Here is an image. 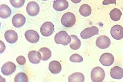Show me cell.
<instances>
[{"mask_svg":"<svg viewBox=\"0 0 123 82\" xmlns=\"http://www.w3.org/2000/svg\"><path fill=\"white\" fill-rule=\"evenodd\" d=\"M116 0H104L103 2V4L104 5H108L110 4H113L116 5Z\"/></svg>","mask_w":123,"mask_h":82,"instance_id":"obj_28","label":"cell"},{"mask_svg":"<svg viewBox=\"0 0 123 82\" xmlns=\"http://www.w3.org/2000/svg\"><path fill=\"white\" fill-rule=\"evenodd\" d=\"M69 7V3L66 0H55L53 4V8L57 11H62Z\"/></svg>","mask_w":123,"mask_h":82,"instance_id":"obj_13","label":"cell"},{"mask_svg":"<svg viewBox=\"0 0 123 82\" xmlns=\"http://www.w3.org/2000/svg\"><path fill=\"white\" fill-rule=\"evenodd\" d=\"M122 15V12L119 9L115 8L112 10L110 13L111 18L114 21H117L120 20Z\"/></svg>","mask_w":123,"mask_h":82,"instance_id":"obj_23","label":"cell"},{"mask_svg":"<svg viewBox=\"0 0 123 82\" xmlns=\"http://www.w3.org/2000/svg\"><path fill=\"white\" fill-rule=\"evenodd\" d=\"M16 70L15 64L11 62H8L3 65L1 68L2 73L6 76H9L13 74Z\"/></svg>","mask_w":123,"mask_h":82,"instance_id":"obj_6","label":"cell"},{"mask_svg":"<svg viewBox=\"0 0 123 82\" xmlns=\"http://www.w3.org/2000/svg\"><path fill=\"white\" fill-rule=\"evenodd\" d=\"M16 61L17 63L20 65L24 66L26 63V59L25 57L23 56H19L17 57Z\"/></svg>","mask_w":123,"mask_h":82,"instance_id":"obj_27","label":"cell"},{"mask_svg":"<svg viewBox=\"0 0 123 82\" xmlns=\"http://www.w3.org/2000/svg\"><path fill=\"white\" fill-rule=\"evenodd\" d=\"M43 0V1H46V0Z\"/></svg>","mask_w":123,"mask_h":82,"instance_id":"obj_30","label":"cell"},{"mask_svg":"<svg viewBox=\"0 0 123 82\" xmlns=\"http://www.w3.org/2000/svg\"><path fill=\"white\" fill-rule=\"evenodd\" d=\"M69 60L71 62L74 63H80L83 60V58L79 54H74L70 57Z\"/></svg>","mask_w":123,"mask_h":82,"instance_id":"obj_26","label":"cell"},{"mask_svg":"<svg viewBox=\"0 0 123 82\" xmlns=\"http://www.w3.org/2000/svg\"><path fill=\"white\" fill-rule=\"evenodd\" d=\"M14 81L15 82H28V77L24 73L21 72L16 75Z\"/></svg>","mask_w":123,"mask_h":82,"instance_id":"obj_24","label":"cell"},{"mask_svg":"<svg viewBox=\"0 0 123 82\" xmlns=\"http://www.w3.org/2000/svg\"><path fill=\"white\" fill-rule=\"evenodd\" d=\"M105 77L104 70L100 67H96L91 71V78L92 82H102Z\"/></svg>","mask_w":123,"mask_h":82,"instance_id":"obj_2","label":"cell"},{"mask_svg":"<svg viewBox=\"0 0 123 82\" xmlns=\"http://www.w3.org/2000/svg\"><path fill=\"white\" fill-rule=\"evenodd\" d=\"M54 29V25L52 22L46 21L41 27V33L43 36L48 37L53 34Z\"/></svg>","mask_w":123,"mask_h":82,"instance_id":"obj_4","label":"cell"},{"mask_svg":"<svg viewBox=\"0 0 123 82\" xmlns=\"http://www.w3.org/2000/svg\"><path fill=\"white\" fill-rule=\"evenodd\" d=\"M99 29L97 27L93 26L91 27L86 28L80 33V36L84 39L90 38L94 35H98Z\"/></svg>","mask_w":123,"mask_h":82,"instance_id":"obj_5","label":"cell"},{"mask_svg":"<svg viewBox=\"0 0 123 82\" xmlns=\"http://www.w3.org/2000/svg\"><path fill=\"white\" fill-rule=\"evenodd\" d=\"M111 34L115 40H121L123 38V27L118 24L114 26L111 29Z\"/></svg>","mask_w":123,"mask_h":82,"instance_id":"obj_9","label":"cell"},{"mask_svg":"<svg viewBox=\"0 0 123 82\" xmlns=\"http://www.w3.org/2000/svg\"><path fill=\"white\" fill-rule=\"evenodd\" d=\"M26 10L28 15L35 17L39 14L40 7L37 3L35 1H31L27 5Z\"/></svg>","mask_w":123,"mask_h":82,"instance_id":"obj_8","label":"cell"},{"mask_svg":"<svg viewBox=\"0 0 123 82\" xmlns=\"http://www.w3.org/2000/svg\"><path fill=\"white\" fill-rule=\"evenodd\" d=\"M61 21L62 24L64 27H71L74 26L76 23V17L72 13L68 12L63 14L62 17Z\"/></svg>","mask_w":123,"mask_h":82,"instance_id":"obj_3","label":"cell"},{"mask_svg":"<svg viewBox=\"0 0 123 82\" xmlns=\"http://www.w3.org/2000/svg\"><path fill=\"white\" fill-rule=\"evenodd\" d=\"M49 69L52 74H59L61 71V65L58 61H51L49 63Z\"/></svg>","mask_w":123,"mask_h":82,"instance_id":"obj_17","label":"cell"},{"mask_svg":"<svg viewBox=\"0 0 123 82\" xmlns=\"http://www.w3.org/2000/svg\"><path fill=\"white\" fill-rule=\"evenodd\" d=\"M28 60L33 64H38L40 62V55L39 51L32 50L30 51L28 54Z\"/></svg>","mask_w":123,"mask_h":82,"instance_id":"obj_16","label":"cell"},{"mask_svg":"<svg viewBox=\"0 0 123 82\" xmlns=\"http://www.w3.org/2000/svg\"><path fill=\"white\" fill-rule=\"evenodd\" d=\"M54 40L57 44H62L66 46L71 42V36H69L66 31H62L55 35Z\"/></svg>","mask_w":123,"mask_h":82,"instance_id":"obj_1","label":"cell"},{"mask_svg":"<svg viewBox=\"0 0 123 82\" xmlns=\"http://www.w3.org/2000/svg\"><path fill=\"white\" fill-rule=\"evenodd\" d=\"M96 44L98 48L101 49H105L109 48L111 45V40L106 35H101L97 39Z\"/></svg>","mask_w":123,"mask_h":82,"instance_id":"obj_7","label":"cell"},{"mask_svg":"<svg viewBox=\"0 0 123 82\" xmlns=\"http://www.w3.org/2000/svg\"><path fill=\"white\" fill-rule=\"evenodd\" d=\"M110 74L113 79H121L123 78V69L120 67L115 66L111 69Z\"/></svg>","mask_w":123,"mask_h":82,"instance_id":"obj_15","label":"cell"},{"mask_svg":"<svg viewBox=\"0 0 123 82\" xmlns=\"http://www.w3.org/2000/svg\"><path fill=\"white\" fill-rule=\"evenodd\" d=\"M71 41L70 43V47L72 50H77L79 49L81 46L80 40L74 35H71Z\"/></svg>","mask_w":123,"mask_h":82,"instance_id":"obj_21","label":"cell"},{"mask_svg":"<svg viewBox=\"0 0 123 82\" xmlns=\"http://www.w3.org/2000/svg\"><path fill=\"white\" fill-rule=\"evenodd\" d=\"M85 81V76L83 74L79 72L75 73L70 75L68 77L69 82H83Z\"/></svg>","mask_w":123,"mask_h":82,"instance_id":"obj_19","label":"cell"},{"mask_svg":"<svg viewBox=\"0 0 123 82\" xmlns=\"http://www.w3.org/2000/svg\"><path fill=\"white\" fill-rule=\"evenodd\" d=\"M72 2H73L74 3L76 4V3H80L81 1L82 0H71Z\"/></svg>","mask_w":123,"mask_h":82,"instance_id":"obj_29","label":"cell"},{"mask_svg":"<svg viewBox=\"0 0 123 82\" xmlns=\"http://www.w3.org/2000/svg\"><path fill=\"white\" fill-rule=\"evenodd\" d=\"M25 37L27 41L32 43L38 42L40 38L38 33L33 30L27 31L25 33Z\"/></svg>","mask_w":123,"mask_h":82,"instance_id":"obj_11","label":"cell"},{"mask_svg":"<svg viewBox=\"0 0 123 82\" xmlns=\"http://www.w3.org/2000/svg\"><path fill=\"white\" fill-rule=\"evenodd\" d=\"M10 2L13 7L18 8L24 6L25 0H10Z\"/></svg>","mask_w":123,"mask_h":82,"instance_id":"obj_25","label":"cell"},{"mask_svg":"<svg viewBox=\"0 0 123 82\" xmlns=\"http://www.w3.org/2000/svg\"><path fill=\"white\" fill-rule=\"evenodd\" d=\"M26 19L24 16L21 14H15L12 19L13 25L17 28H20L24 25Z\"/></svg>","mask_w":123,"mask_h":82,"instance_id":"obj_12","label":"cell"},{"mask_svg":"<svg viewBox=\"0 0 123 82\" xmlns=\"http://www.w3.org/2000/svg\"><path fill=\"white\" fill-rule=\"evenodd\" d=\"M99 61L104 66L110 67L113 64L114 57L112 54L110 53H105L100 57Z\"/></svg>","mask_w":123,"mask_h":82,"instance_id":"obj_10","label":"cell"},{"mask_svg":"<svg viewBox=\"0 0 123 82\" xmlns=\"http://www.w3.org/2000/svg\"><path fill=\"white\" fill-rule=\"evenodd\" d=\"M5 38L7 42L13 44L17 41L18 35L14 30H7L5 33Z\"/></svg>","mask_w":123,"mask_h":82,"instance_id":"obj_14","label":"cell"},{"mask_svg":"<svg viewBox=\"0 0 123 82\" xmlns=\"http://www.w3.org/2000/svg\"><path fill=\"white\" fill-rule=\"evenodd\" d=\"M39 52L40 53L41 59L42 61H47L51 57V52L47 48H42L39 49Z\"/></svg>","mask_w":123,"mask_h":82,"instance_id":"obj_20","label":"cell"},{"mask_svg":"<svg viewBox=\"0 0 123 82\" xmlns=\"http://www.w3.org/2000/svg\"><path fill=\"white\" fill-rule=\"evenodd\" d=\"M79 11L81 15L85 17H87L91 14L92 8L89 5L84 4L80 7Z\"/></svg>","mask_w":123,"mask_h":82,"instance_id":"obj_22","label":"cell"},{"mask_svg":"<svg viewBox=\"0 0 123 82\" xmlns=\"http://www.w3.org/2000/svg\"><path fill=\"white\" fill-rule=\"evenodd\" d=\"M12 13L11 9L7 5L2 4L0 6V17L7 19L10 17Z\"/></svg>","mask_w":123,"mask_h":82,"instance_id":"obj_18","label":"cell"}]
</instances>
